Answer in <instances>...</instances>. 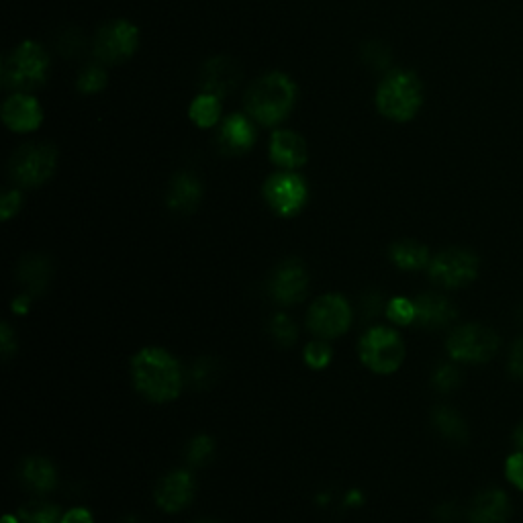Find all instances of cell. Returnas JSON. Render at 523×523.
<instances>
[{
  "mask_svg": "<svg viewBox=\"0 0 523 523\" xmlns=\"http://www.w3.org/2000/svg\"><path fill=\"white\" fill-rule=\"evenodd\" d=\"M135 389L154 403H170L182 391V372L176 358L162 348H144L131 360Z\"/></svg>",
  "mask_w": 523,
  "mask_h": 523,
  "instance_id": "obj_1",
  "label": "cell"
},
{
  "mask_svg": "<svg viewBox=\"0 0 523 523\" xmlns=\"http://www.w3.org/2000/svg\"><path fill=\"white\" fill-rule=\"evenodd\" d=\"M297 103V84L284 72H268L246 92V113L260 125L274 127L291 115Z\"/></svg>",
  "mask_w": 523,
  "mask_h": 523,
  "instance_id": "obj_2",
  "label": "cell"
},
{
  "mask_svg": "<svg viewBox=\"0 0 523 523\" xmlns=\"http://www.w3.org/2000/svg\"><path fill=\"white\" fill-rule=\"evenodd\" d=\"M376 109L389 121L407 123L423 105V84L411 70H393L376 88Z\"/></svg>",
  "mask_w": 523,
  "mask_h": 523,
  "instance_id": "obj_3",
  "label": "cell"
},
{
  "mask_svg": "<svg viewBox=\"0 0 523 523\" xmlns=\"http://www.w3.org/2000/svg\"><path fill=\"white\" fill-rule=\"evenodd\" d=\"M50 74V56L37 41H23L5 58L0 80L3 88L15 92H31L47 80Z\"/></svg>",
  "mask_w": 523,
  "mask_h": 523,
  "instance_id": "obj_4",
  "label": "cell"
},
{
  "mask_svg": "<svg viewBox=\"0 0 523 523\" xmlns=\"http://www.w3.org/2000/svg\"><path fill=\"white\" fill-rule=\"evenodd\" d=\"M499 346L497 331L479 323L460 325L446 342L448 354L462 364H485L499 352Z\"/></svg>",
  "mask_w": 523,
  "mask_h": 523,
  "instance_id": "obj_5",
  "label": "cell"
},
{
  "mask_svg": "<svg viewBox=\"0 0 523 523\" xmlns=\"http://www.w3.org/2000/svg\"><path fill=\"white\" fill-rule=\"evenodd\" d=\"M360 358L376 374H393L405 360V344L397 331L372 327L360 340Z\"/></svg>",
  "mask_w": 523,
  "mask_h": 523,
  "instance_id": "obj_6",
  "label": "cell"
},
{
  "mask_svg": "<svg viewBox=\"0 0 523 523\" xmlns=\"http://www.w3.org/2000/svg\"><path fill=\"white\" fill-rule=\"evenodd\" d=\"M58 166V150L52 144H27L11 158V176L25 188H37L50 180Z\"/></svg>",
  "mask_w": 523,
  "mask_h": 523,
  "instance_id": "obj_7",
  "label": "cell"
},
{
  "mask_svg": "<svg viewBox=\"0 0 523 523\" xmlns=\"http://www.w3.org/2000/svg\"><path fill=\"white\" fill-rule=\"evenodd\" d=\"M139 47V29L127 19L105 23L94 35L92 54L101 64L117 66L127 62Z\"/></svg>",
  "mask_w": 523,
  "mask_h": 523,
  "instance_id": "obj_8",
  "label": "cell"
},
{
  "mask_svg": "<svg viewBox=\"0 0 523 523\" xmlns=\"http://www.w3.org/2000/svg\"><path fill=\"white\" fill-rule=\"evenodd\" d=\"M262 193H264V199L270 205V209L280 217L299 215L309 199L307 182L295 170H284V172L272 174L266 180Z\"/></svg>",
  "mask_w": 523,
  "mask_h": 523,
  "instance_id": "obj_9",
  "label": "cell"
},
{
  "mask_svg": "<svg viewBox=\"0 0 523 523\" xmlns=\"http://www.w3.org/2000/svg\"><path fill=\"white\" fill-rule=\"evenodd\" d=\"M430 278L444 289H462L479 274V258L464 248H448L427 266Z\"/></svg>",
  "mask_w": 523,
  "mask_h": 523,
  "instance_id": "obj_10",
  "label": "cell"
},
{
  "mask_svg": "<svg viewBox=\"0 0 523 523\" xmlns=\"http://www.w3.org/2000/svg\"><path fill=\"white\" fill-rule=\"evenodd\" d=\"M350 323L352 309L342 295H325L317 299L307 313L309 329L323 340H334L342 336L344 331H348Z\"/></svg>",
  "mask_w": 523,
  "mask_h": 523,
  "instance_id": "obj_11",
  "label": "cell"
},
{
  "mask_svg": "<svg viewBox=\"0 0 523 523\" xmlns=\"http://www.w3.org/2000/svg\"><path fill=\"white\" fill-rule=\"evenodd\" d=\"M307 289H309V276L305 266L297 258L284 260L274 270L268 282V291L280 307H293L301 303L307 297Z\"/></svg>",
  "mask_w": 523,
  "mask_h": 523,
  "instance_id": "obj_12",
  "label": "cell"
},
{
  "mask_svg": "<svg viewBox=\"0 0 523 523\" xmlns=\"http://www.w3.org/2000/svg\"><path fill=\"white\" fill-rule=\"evenodd\" d=\"M256 137L258 135L252 117H246L244 113H231L221 123L217 144L221 152L229 156H242L254 148Z\"/></svg>",
  "mask_w": 523,
  "mask_h": 523,
  "instance_id": "obj_13",
  "label": "cell"
},
{
  "mask_svg": "<svg viewBox=\"0 0 523 523\" xmlns=\"http://www.w3.org/2000/svg\"><path fill=\"white\" fill-rule=\"evenodd\" d=\"M270 160L282 170H299L309 160L307 141L289 129H276L270 137Z\"/></svg>",
  "mask_w": 523,
  "mask_h": 523,
  "instance_id": "obj_14",
  "label": "cell"
},
{
  "mask_svg": "<svg viewBox=\"0 0 523 523\" xmlns=\"http://www.w3.org/2000/svg\"><path fill=\"white\" fill-rule=\"evenodd\" d=\"M195 495V481L186 470H172L156 487V505L166 513H176L188 507Z\"/></svg>",
  "mask_w": 523,
  "mask_h": 523,
  "instance_id": "obj_15",
  "label": "cell"
},
{
  "mask_svg": "<svg viewBox=\"0 0 523 523\" xmlns=\"http://www.w3.org/2000/svg\"><path fill=\"white\" fill-rule=\"evenodd\" d=\"M3 121L15 133H29L41 127L43 109L29 92H15L3 105Z\"/></svg>",
  "mask_w": 523,
  "mask_h": 523,
  "instance_id": "obj_16",
  "label": "cell"
},
{
  "mask_svg": "<svg viewBox=\"0 0 523 523\" xmlns=\"http://www.w3.org/2000/svg\"><path fill=\"white\" fill-rule=\"evenodd\" d=\"M240 78V66L227 56H217L209 60L201 70V92H209L219 99H225L240 84Z\"/></svg>",
  "mask_w": 523,
  "mask_h": 523,
  "instance_id": "obj_17",
  "label": "cell"
},
{
  "mask_svg": "<svg viewBox=\"0 0 523 523\" xmlns=\"http://www.w3.org/2000/svg\"><path fill=\"white\" fill-rule=\"evenodd\" d=\"M413 303H415V325L423 329L448 327L458 317L454 303L438 293L419 295Z\"/></svg>",
  "mask_w": 523,
  "mask_h": 523,
  "instance_id": "obj_18",
  "label": "cell"
},
{
  "mask_svg": "<svg viewBox=\"0 0 523 523\" xmlns=\"http://www.w3.org/2000/svg\"><path fill=\"white\" fill-rule=\"evenodd\" d=\"M511 517V501L501 489H487L472 499L468 507L470 523H507Z\"/></svg>",
  "mask_w": 523,
  "mask_h": 523,
  "instance_id": "obj_19",
  "label": "cell"
},
{
  "mask_svg": "<svg viewBox=\"0 0 523 523\" xmlns=\"http://www.w3.org/2000/svg\"><path fill=\"white\" fill-rule=\"evenodd\" d=\"M203 199V184L193 172L174 174L166 203L176 213H193Z\"/></svg>",
  "mask_w": 523,
  "mask_h": 523,
  "instance_id": "obj_20",
  "label": "cell"
},
{
  "mask_svg": "<svg viewBox=\"0 0 523 523\" xmlns=\"http://www.w3.org/2000/svg\"><path fill=\"white\" fill-rule=\"evenodd\" d=\"M21 481L33 493H50L58 485V472L56 466L41 456H29L21 464Z\"/></svg>",
  "mask_w": 523,
  "mask_h": 523,
  "instance_id": "obj_21",
  "label": "cell"
},
{
  "mask_svg": "<svg viewBox=\"0 0 523 523\" xmlns=\"http://www.w3.org/2000/svg\"><path fill=\"white\" fill-rule=\"evenodd\" d=\"M52 278V264L45 256L31 254L25 256L19 264V280L25 284L27 295L39 297L47 291V284Z\"/></svg>",
  "mask_w": 523,
  "mask_h": 523,
  "instance_id": "obj_22",
  "label": "cell"
},
{
  "mask_svg": "<svg viewBox=\"0 0 523 523\" xmlns=\"http://www.w3.org/2000/svg\"><path fill=\"white\" fill-rule=\"evenodd\" d=\"M391 260L401 268V270H421L425 266H430V250H427L423 244L415 240H401L395 242L389 248Z\"/></svg>",
  "mask_w": 523,
  "mask_h": 523,
  "instance_id": "obj_23",
  "label": "cell"
},
{
  "mask_svg": "<svg viewBox=\"0 0 523 523\" xmlns=\"http://www.w3.org/2000/svg\"><path fill=\"white\" fill-rule=\"evenodd\" d=\"M432 421H434L436 430L442 434V438H446L450 442H456V444L466 442V438H468L466 421L452 407H446V405L436 407L434 413H432Z\"/></svg>",
  "mask_w": 523,
  "mask_h": 523,
  "instance_id": "obj_24",
  "label": "cell"
},
{
  "mask_svg": "<svg viewBox=\"0 0 523 523\" xmlns=\"http://www.w3.org/2000/svg\"><path fill=\"white\" fill-rule=\"evenodd\" d=\"M221 101L223 99L215 97V94L201 92L199 97L193 103H190V107H188L190 121H193L201 129L215 127L219 123V119H221V113H223Z\"/></svg>",
  "mask_w": 523,
  "mask_h": 523,
  "instance_id": "obj_25",
  "label": "cell"
},
{
  "mask_svg": "<svg viewBox=\"0 0 523 523\" xmlns=\"http://www.w3.org/2000/svg\"><path fill=\"white\" fill-rule=\"evenodd\" d=\"M62 517L60 509L47 501H29L19 509L23 523H62Z\"/></svg>",
  "mask_w": 523,
  "mask_h": 523,
  "instance_id": "obj_26",
  "label": "cell"
},
{
  "mask_svg": "<svg viewBox=\"0 0 523 523\" xmlns=\"http://www.w3.org/2000/svg\"><path fill=\"white\" fill-rule=\"evenodd\" d=\"M107 82H109V76H107V70L103 66L88 64L78 74L76 88L82 94H94V92H101L107 86Z\"/></svg>",
  "mask_w": 523,
  "mask_h": 523,
  "instance_id": "obj_27",
  "label": "cell"
},
{
  "mask_svg": "<svg viewBox=\"0 0 523 523\" xmlns=\"http://www.w3.org/2000/svg\"><path fill=\"white\" fill-rule=\"evenodd\" d=\"M270 334H272V338L276 340L278 346L289 348L297 340V325L293 323V319L289 315L278 313L270 321Z\"/></svg>",
  "mask_w": 523,
  "mask_h": 523,
  "instance_id": "obj_28",
  "label": "cell"
},
{
  "mask_svg": "<svg viewBox=\"0 0 523 523\" xmlns=\"http://www.w3.org/2000/svg\"><path fill=\"white\" fill-rule=\"evenodd\" d=\"M213 454H215V442L207 434L193 438L186 448V460L193 466H205L213 458Z\"/></svg>",
  "mask_w": 523,
  "mask_h": 523,
  "instance_id": "obj_29",
  "label": "cell"
},
{
  "mask_svg": "<svg viewBox=\"0 0 523 523\" xmlns=\"http://www.w3.org/2000/svg\"><path fill=\"white\" fill-rule=\"evenodd\" d=\"M217 362L213 358H201L195 362L193 370H190V380H193V385L197 389H207L215 383V376H217Z\"/></svg>",
  "mask_w": 523,
  "mask_h": 523,
  "instance_id": "obj_30",
  "label": "cell"
},
{
  "mask_svg": "<svg viewBox=\"0 0 523 523\" xmlns=\"http://www.w3.org/2000/svg\"><path fill=\"white\" fill-rule=\"evenodd\" d=\"M460 370L454 364H442L432 374V385L440 393H450L460 385Z\"/></svg>",
  "mask_w": 523,
  "mask_h": 523,
  "instance_id": "obj_31",
  "label": "cell"
},
{
  "mask_svg": "<svg viewBox=\"0 0 523 523\" xmlns=\"http://www.w3.org/2000/svg\"><path fill=\"white\" fill-rule=\"evenodd\" d=\"M387 315L397 325H411L415 323V303L409 299H393L387 307Z\"/></svg>",
  "mask_w": 523,
  "mask_h": 523,
  "instance_id": "obj_32",
  "label": "cell"
},
{
  "mask_svg": "<svg viewBox=\"0 0 523 523\" xmlns=\"http://www.w3.org/2000/svg\"><path fill=\"white\" fill-rule=\"evenodd\" d=\"M305 362H307V366H311L315 370L325 368L331 362V348H329V344H325L321 340L307 344V348H305Z\"/></svg>",
  "mask_w": 523,
  "mask_h": 523,
  "instance_id": "obj_33",
  "label": "cell"
},
{
  "mask_svg": "<svg viewBox=\"0 0 523 523\" xmlns=\"http://www.w3.org/2000/svg\"><path fill=\"white\" fill-rule=\"evenodd\" d=\"M505 477H507V481L515 489L523 491V452L521 450H517L515 454H511L507 458V462H505Z\"/></svg>",
  "mask_w": 523,
  "mask_h": 523,
  "instance_id": "obj_34",
  "label": "cell"
},
{
  "mask_svg": "<svg viewBox=\"0 0 523 523\" xmlns=\"http://www.w3.org/2000/svg\"><path fill=\"white\" fill-rule=\"evenodd\" d=\"M507 368L513 378L523 380V336L513 342L509 356H507Z\"/></svg>",
  "mask_w": 523,
  "mask_h": 523,
  "instance_id": "obj_35",
  "label": "cell"
},
{
  "mask_svg": "<svg viewBox=\"0 0 523 523\" xmlns=\"http://www.w3.org/2000/svg\"><path fill=\"white\" fill-rule=\"evenodd\" d=\"M21 203H23V197L17 188L7 190V193L3 195V201H0V217H3V221H9L13 215H17L21 209Z\"/></svg>",
  "mask_w": 523,
  "mask_h": 523,
  "instance_id": "obj_36",
  "label": "cell"
},
{
  "mask_svg": "<svg viewBox=\"0 0 523 523\" xmlns=\"http://www.w3.org/2000/svg\"><path fill=\"white\" fill-rule=\"evenodd\" d=\"M0 342H3V356L9 360L17 352V340L9 323H3V327H0Z\"/></svg>",
  "mask_w": 523,
  "mask_h": 523,
  "instance_id": "obj_37",
  "label": "cell"
},
{
  "mask_svg": "<svg viewBox=\"0 0 523 523\" xmlns=\"http://www.w3.org/2000/svg\"><path fill=\"white\" fill-rule=\"evenodd\" d=\"M380 305H383V297H380V293H368V295L364 297V303H362V309H364L366 319L378 315V313H380Z\"/></svg>",
  "mask_w": 523,
  "mask_h": 523,
  "instance_id": "obj_38",
  "label": "cell"
},
{
  "mask_svg": "<svg viewBox=\"0 0 523 523\" xmlns=\"http://www.w3.org/2000/svg\"><path fill=\"white\" fill-rule=\"evenodd\" d=\"M62 523H94L92 515L88 509L84 507H74L70 509L64 517H62Z\"/></svg>",
  "mask_w": 523,
  "mask_h": 523,
  "instance_id": "obj_39",
  "label": "cell"
},
{
  "mask_svg": "<svg viewBox=\"0 0 523 523\" xmlns=\"http://www.w3.org/2000/svg\"><path fill=\"white\" fill-rule=\"evenodd\" d=\"M29 307H31V295H21L13 301V311L19 315H25L29 311Z\"/></svg>",
  "mask_w": 523,
  "mask_h": 523,
  "instance_id": "obj_40",
  "label": "cell"
},
{
  "mask_svg": "<svg viewBox=\"0 0 523 523\" xmlns=\"http://www.w3.org/2000/svg\"><path fill=\"white\" fill-rule=\"evenodd\" d=\"M513 442H515L517 450L523 452V421L515 427V432H513Z\"/></svg>",
  "mask_w": 523,
  "mask_h": 523,
  "instance_id": "obj_41",
  "label": "cell"
},
{
  "mask_svg": "<svg viewBox=\"0 0 523 523\" xmlns=\"http://www.w3.org/2000/svg\"><path fill=\"white\" fill-rule=\"evenodd\" d=\"M440 513H444V515H440V519H442V521H454V519H456L454 505H444V507L440 509Z\"/></svg>",
  "mask_w": 523,
  "mask_h": 523,
  "instance_id": "obj_42",
  "label": "cell"
},
{
  "mask_svg": "<svg viewBox=\"0 0 523 523\" xmlns=\"http://www.w3.org/2000/svg\"><path fill=\"white\" fill-rule=\"evenodd\" d=\"M19 521H21L19 515H17V517H15V515H7V517L3 519V523H19Z\"/></svg>",
  "mask_w": 523,
  "mask_h": 523,
  "instance_id": "obj_43",
  "label": "cell"
},
{
  "mask_svg": "<svg viewBox=\"0 0 523 523\" xmlns=\"http://www.w3.org/2000/svg\"><path fill=\"white\" fill-rule=\"evenodd\" d=\"M197 523H217V521H197Z\"/></svg>",
  "mask_w": 523,
  "mask_h": 523,
  "instance_id": "obj_44",
  "label": "cell"
}]
</instances>
